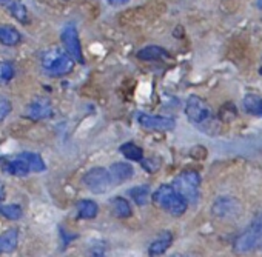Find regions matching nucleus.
<instances>
[{"instance_id":"f257e3e1","label":"nucleus","mask_w":262,"mask_h":257,"mask_svg":"<svg viewBox=\"0 0 262 257\" xmlns=\"http://www.w3.org/2000/svg\"><path fill=\"white\" fill-rule=\"evenodd\" d=\"M185 115L190 120V123L198 128L199 131H202L207 136H219L221 134V120L214 114L213 108L201 97L191 96L187 100L185 105Z\"/></svg>"},{"instance_id":"f03ea898","label":"nucleus","mask_w":262,"mask_h":257,"mask_svg":"<svg viewBox=\"0 0 262 257\" xmlns=\"http://www.w3.org/2000/svg\"><path fill=\"white\" fill-rule=\"evenodd\" d=\"M151 197L156 206H159L171 216H182L188 206V202L171 185L159 186Z\"/></svg>"},{"instance_id":"7ed1b4c3","label":"nucleus","mask_w":262,"mask_h":257,"mask_svg":"<svg viewBox=\"0 0 262 257\" xmlns=\"http://www.w3.org/2000/svg\"><path fill=\"white\" fill-rule=\"evenodd\" d=\"M74 60L70 57L67 51L59 48L48 50L42 57V69L47 76L51 77H62L73 69Z\"/></svg>"},{"instance_id":"20e7f679","label":"nucleus","mask_w":262,"mask_h":257,"mask_svg":"<svg viewBox=\"0 0 262 257\" xmlns=\"http://www.w3.org/2000/svg\"><path fill=\"white\" fill-rule=\"evenodd\" d=\"M199 185H201V176L196 171H185L173 180V188L187 202H196L198 200Z\"/></svg>"},{"instance_id":"39448f33","label":"nucleus","mask_w":262,"mask_h":257,"mask_svg":"<svg viewBox=\"0 0 262 257\" xmlns=\"http://www.w3.org/2000/svg\"><path fill=\"white\" fill-rule=\"evenodd\" d=\"M262 245V225L256 223L254 220L251 225L234 240L233 249L237 254H247Z\"/></svg>"},{"instance_id":"423d86ee","label":"nucleus","mask_w":262,"mask_h":257,"mask_svg":"<svg viewBox=\"0 0 262 257\" xmlns=\"http://www.w3.org/2000/svg\"><path fill=\"white\" fill-rule=\"evenodd\" d=\"M83 185L94 194H103L113 186L111 173L102 167L91 168L83 176Z\"/></svg>"},{"instance_id":"0eeeda50","label":"nucleus","mask_w":262,"mask_h":257,"mask_svg":"<svg viewBox=\"0 0 262 257\" xmlns=\"http://www.w3.org/2000/svg\"><path fill=\"white\" fill-rule=\"evenodd\" d=\"M241 213H242L241 202L231 196H222L216 199L211 205V214L219 220H231L234 217H239Z\"/></svg>"},{"instance_id":"6e6552de","label":"nucleus","mask_w":262,"mask_h":257,"mask_svg":"<svg viewBox=\"0 0 262 257\" xmlns=\"http://www.w3.org/2000/svg\"><path fill=\"white\" fill-rule=\"evenodd\" d=\"M62 43L65 46V51L70 54V57L79 63H83V54H82V45H80V39H79V33L77 28L71 24H68L60 34Z\"/></svg>"},{"instance_id":"1a4fd4ad","label":"nucleus","mask_w":262,"mask_h":257,"mask_svg":"<svg viewBox=\"0 0 262 257\" xmlns=\"http://www.w3.org/2000/svg\"><path fill=\"white\" fill-rule=\"evenodd\" d=\"M51 115H53V106H51L50 100L45 97H36L25 108V117L33 122H39V120L48 119Z\"/></svg>"},{"instance_id":"9d476101","label":"nucleus","mask_w":262,"mask_h":257,"mask_svg":"<svg viewBox=\"0 0 262 257\" xmlns=\"http://www.w3.org/2000/svg\"><path fill=\"white\" fill-rule=\"evenodd\" d=\"M138 122L141 126L147 128V130H156V131H170L176 125L171 117L151 115V114H145V112L138 114Z\"/></svg>"},{"instance_id":"9b49d317","label":"nucleus","mask_w":262,"mask_h":257,"mask_svg":"<svg viewBox=\"0 0 262 257\" xmlns=\"http://www.w3.org/2000/svg\"><path fill=\"white\" fill-rule=\"evenodd\" d=\"M110 173H111L113 183L119 185V183H122V182H125V180L133 177L135 170H133V167H131L129 163H126V162H116V163L111 165Z\"/></svg>"},{"instance_id":"f8f14e48","label":"nucleus","mask_w":262,"mask_h":257,"mask_svg":"<svg viewBox=\"0 0 262 257\" xmlns=\"http://www.w3.org/2000/svg\"><path fill=\"white\" fill-rule=\"evenodd\" d=\"M19 243V229L10 228L0 234V254H10L17 248Z\"/></svg>"},{"instance_id":"ddd939ff","label":"nucleus","mask_w":262,"mask_h":257,"mask_svg":"<svg viewBox=\"0 0 262 257\" xmlns=\"http://www.w3.org/2000/svg\"><path fill=\"white\" fill-rule=\"evenodd\" d=\"M171 243H173V234H171L170 231H164V232L150 245L148 254H150L151 257H159V255H162V254L171 246Z\"/></svg>"},{"instance_id":"4468645a","label":"nucleus","mask_w":262,"mask_h":257,"mask_svg":"<svg viewBox=\"0 0 262 257\" xmlns=\"http://www.w3.org/2000/svg\"><path fill=\"white\" fill-rule=\"evenodd\" d=\"M5 171L8 174L17 176V177H24V176H27V174L31 173V168H30V165H28V162H27V159H25V156L22 153L20 156H17L16 159L10 160L5 165Z\"/></svg>"},{"instance_id":"2eb2a0df","label":"nucleus","mask_w":262,"mask_h":257,"mask_svg":"<svg viewBox=\"0 0 262 257\" xmlns=\"http://www.w3.org/2000/svg\"><path fill=\"white\" fill-rule=\"evenodd\" d=\"M22 40L20 33L10 25H0V43L7 46H16Z\"/></svg>"},{"instance_id":"dca6fc26","label":"nucleus","mask_w":262,"mask_h":257,"mask_svg":"<svg viewBox=\"0 0 262 257\" xmlns=\"http://www.w3.org/2000/svg\"><path fill=\"white\" fill-rule=\"evenodd\" d=\"M76 209H77V216L80 219H94L99 213V208H97V203L93 202V200H88V199H83V200H79L77 205H76Z\"/></svg>"},{"instance_id":"f3484780","label":"nucleus","mask_w":262,"mask_h":257,"mask_svg":"<svg viewBox=\"0 0 262 257\" xmlns=\"http://www.w3.org/2000/svg\"><path fill=\"white\" fill-rule=\"evenodd\" d=\"M136 56L141 60L150 62V60H158V59H162V57H168V53L164 48L158 46V45H150V46H145V48L139 50Z\"/></svg>"},{"instance_id":"a211bd4d","label":"nucleus","mask_w":262,"mask_h":257,"mask_svg":"<svg viewBox=\"0 0 262 257\" xmlns=\"http://www.w3.org/2000/svg\"><path fill=\"white\" fill-rule=\"evenodd\" d=\"M120 153L125 159L128 160H133V162H141L144 160V151L141 147H138L133 142H126L123 145H120Z\"/></svg>"},{"instance_id":"6ab92c4d","label":"nucleus","mask_w":262,"mask_h":257,"mask_svg":"<svg viewBox=\"0 0 262 257\" xmlns=\"http://www.w3.org/2000/svg\"><path fill=\"white\" fill-rule=\"evenodd\" d=\"M242 103H244V108H245L247 112L262 117V97L254 96V94H247L244 97Z\"/></svg>"},{"instance_id":"aec40b11","label":"nucleus","mask_w":262,"mask_h":257,"mask_svg":"<svg viewBox=\"0 0 262 257\" xmlns=\"http://www.w3.org/2000/svg\"><path fill=\"white\" fill-rule=\"evenodd\" d=\"M150 194H151V190L148 185H138L135 188L129 190V196L133 199L139 206H144L147 205L148 199H150Z\"/></svg>"},{"instance_id":"412c9836","label":"nucleus","mask_w":262,"mask_h":257,"mask_svg":"<svg viewBox=\"0 0 262 257\" xmlns=\"http://www.w3.org/2000/svg\"><path fill=\"white\" fill-rule=\"evenodd\" d=\"M7 8H8L10 14H11L16 20H19V22H22V24H27V22H28V11H27L25 5L20 2V0H11Z\"/></svg>"},{"instance_id":"4be33fe9","label":"nucleus","mask_w":262,"mask_h":257,"mask_svg":"<svg viewBox=\"0 0 262 257\" xmlns=\"http://www.w3.org/2000/svg\"><path fill=\"white\" fill-rule=\"evenodd\" d=\"M111 206H113V213L119 219H126L131 216V206H129L128 200L123 197H114L111 200Z\"/></svg>"},{"instance_id":"5701e85b","label":"nucleus","mask_w":262,"mask_h":257,"mask_svg":"<svg viewBox=\"0 0 262 257\" xmlns=\"http://www.w3.org/2000/svg\"><path fill=\"white\" fill-rule=\"evenodd\" d=\"M30 168H31V173H43L47 170V165L43 162V159L36 154V153H24Z\"/></svg>"},{"instance_id":"b1692460","label":"nucleus","mask_w":262,"mask_h":257,"mask_svg":"<svg viewBox=\"0 0 262 257\" xmlns=\"http://www.w3.org/2000/svg\"><path fill=\"white\" fill-rule=\"evenodd\" d=\"M22 208L19 205H5L0 208V214L7 217L8 220H19L22 217Z\"/></svg>"},{"instance_id":"393cba45","label":"nucleus","mask_w":262,"mask_h":257,"mask_svg":"<svg viewBox=\"0 0 262 257\" xmlns=\"http://www.w3.org/2000/svg\"><path fill=\"white\" fill-rule=\"evenodd\" d=\"M16 74V69L8 62H0V85L8 83Z\"/></svg>"},{"instance_id":"a878e982","label":"nucleus","mask_w":262,"mask_h":257,"mask_svg":"<svg viewBox=\"0 0 262 257\" xmlns=\"http://www.w3.org/2000/svg\"><path fill=\"white\" fill-rule=\"evenodd\" d=\"M11 108H13L11 102L7 97L0 96V122H4L7 119V115L11 112Z\"/></svg>"},{"instance_id":"bb28decb","label":"nucleus","mask_w":262,"mask_h":257,"mask_svg":"<svg viewBox=\"0 0 262 257\" xmlns=\"http://www.w3.org/2000/svg\"><path fill=\"white\" fill-rule=\"evenodd\" d=\"M190 154H191L194 159H201V160L207 157V151H205V148L201 147V145H196V147L190 151Z\"/></svg>"},{"instance_id":"cd10ccee","label":"nucleus","mask_w":262,"mask_h":257,"mask_svg":"<svg viewBox=\"0 0 262 257\" xmlns=\"http://www.w3.org/2000/svg\"><path fill=\"white\" fill-rule=\"evenodd\" d=\"M142 167L147 170V173H155L159 168V165H155L153 163V159H144L142 160Z\"/></svg>"},{"instance_id":"c85d7f7f","label":"nucleus","mask_w":262,"mask_h":257,"mask_svg":"<svg viewBox=\"0 0 262 257\" xmlns=\"http://www.w3.org/2000/svg\"><path fill=\"white\" fill-rule=\"evenodd\" d=\"M128 2H129V0H108L110 5H125Z\"/></svg>"},{"instance_id":"c756f323","label":"nucleus","mask_w":262,"mask_h":257,"mask_svg":"<svg viewBox=\"0 0 262 257\" xmlns=\"http://www.w3.org/2000/svg\"><path fill=\"white\" fill-rule=\"evenodd\" d=\"M93 257H105V254H103L102 249H94L93 251Z\"/></svg>"},{"instance_id":"7c9ffc66","label":"nucleus","mask_w":262,"mask_h":257,"mask_svg":"<svg viewBox=\"0 0 262 257\" xmlns=\"http://www.w3.org/2000/svg\"><path fill=\"white\" fill-rule=\"evenodd\" d=\"M5 199V186L0 183V202H2Z\"/></svg>"},{"instance_id":"2f4dec72","label":"nucleus","mask_w":262,"mask_h":257,"mask_svg":"<svg viewBox=\"0 0 262 257\" xmlns=\"http://www.w3.org/2000/svg\"><path fill=\"white\" fill-rule=\"evenodd\" d=\"M256 7H257L259 10H262V0H256Z\"/></svg>"},{"instance_id":"473e14b6","label":"nucleus","mask_w":262,"mask_h":257,"mask_svg":"<svg viewBox=\"0 0 262 257\" xmlns=\"http://www.w3.org/2000/svg\"><path fill=\"white\" fill-rule=\"evenodd\" d=\"M170 257H188V255H184V254H173V255H170Z\"/></svg>"},{"instance_id":"72a5a7b5","label":"nucleus","mask_w":262,"mask_h":257,"mask_svg":"<svg viewBox=\"0 0 262 257\" xmlns=\"http://www.w3.org/2000/svg\"><path fill=\"white\" fill-rule=\"evenodd\" d=\"M0 2H4V0H0Z\"/></svg>"}]
</instances>
